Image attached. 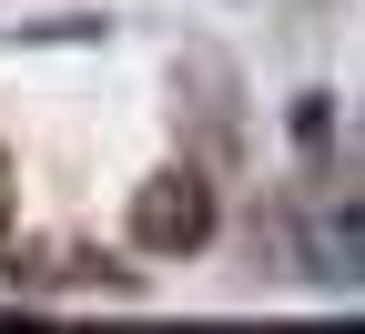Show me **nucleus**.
I'll return each instance as SVG.
<instances>
[{
	"label": "nucleus",
	"instance_id": "obj_1",
	"mask_svg": "<svg viewBox=\"0 0 365 334\" xmlns=\"http://www.w3.org/2000/svg\"><path fill=\"white\" fill-rule=\"evenodd\" d=\"M132 223H143V244H153V254H193L203 233H213V193H203L193 172H163L153 193H143V213H132Z\"/></svg>",
	"mask_w": 365,
	"mask_h": 334
},
{
	"label": "nucleus",
	"instance_id": "obj_2",
	"mask_svg": "<svg viewBox=\"0 0 365 334\" xmlns=\"http://www.w3.org/2000/svg\"><path fill=\"white\" fill-rule=\"evenodd\" d=\"M314 273L325 283H365V213H325L314 223Z\"/></svg>",
	"mask_w": 365,
	"mask_h": 334
}]
</instances>
